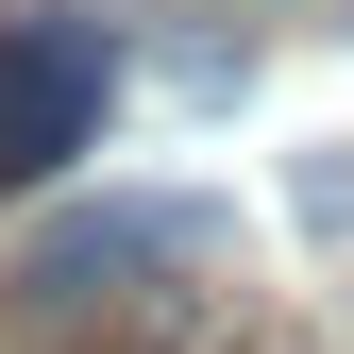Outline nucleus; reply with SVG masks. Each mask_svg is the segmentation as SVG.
Returning <instances> with one entry per match:
<instances>
[{"instance_id":"obj_3","label":"nucleus","mask_w":354,"mask_h":354,"mask_svg":"<svg viewBox=\"0 0 354 354\" xmlns=\"http://www.w3.org/2000/svg\"><path fill=\"white\" fill-rule=\"evenodd\" d=\"M84 354H236V321H219V304H152V321H118Z\"/></svg>"},{"instance_id":"obj_4","label":"nucleus","mask_w":354,"mask_h":354,"mask_svg":"<svg viewBox=\"0 0 354 354\" xmlns=\"http://www.w3.org/2000/svg\"><path fill=\"white\" fill-rule=\"evenodd\" d=\"M304 219H321V236H354V152H321V169H304Z\"/></svg>"},{"instance_id":"obj_2","label":"nucleus","mask_w":354,"mask_h":354,"mask_svg":"<svg viewBox=\"0 0 354 354\" xmlns=\"http://www.w3.org/2000/svg\"><path fill=\"white\" fill-rule=\"evenodd\" d=\"M136 270H219V203H102V219H51L34 270H17V304L84 321V304H118Z\"/></svg>"},{"instance_id":"obj_1","label":"nucleus","mask_w":354,"mask_h":354,"mask_svg":"<svg viewBox=\"0 0 354 354\" xmlns=\"http://www.w3.org/2000/svg\"><path fill=\"white\" fill-rule=\"evenodd\" d=\"M102 102H118V34L84 0H17L0 17V203L102 152Z\"/></svg>"}]
</instances>
